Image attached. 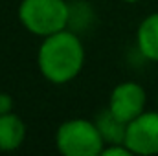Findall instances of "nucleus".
Segmentation results:
<instances>
[{
    "label": "nucleus",
    "mask_w": 158,
    "mask_h": 156,
    "mask_svg": "<svg viewBox=\"0 0 158 156\" xmlns=\"http://www.w3.org/2000/svg\"><path fill=\"white\" fill-rule=\"evenodd\" d=\"M37 61L44 77L52 83L63 84L72 81L81 72L85 50L74 33L63 30L44 39L39 48Z\"/></svg>",
    "instance_id": "obj_1"
},
{
    "label": "nucleus",
    "mask_w": 158,
    "mask_h": 156,
    "mask_svg": "<svg viewBox=\"0 0 158 156\" xmlns=\"http://www.w3.org/2000/svg\"><path fill=\"white\" fill-rule=\"evenodd\" d=\"M19 17L26 30L40 37H48L66 28L70 11L64 0H22Z\"/></svg>",
    "instance_id": "obj_2"
},
{
    "label": "nucleus",
    "mask_w": 158,
    "mask_h": 156,
    "mask_svg": "<svg viewBox=\"0 0 158 156\" xmlns=\"http://www.w3.org/2000/svg\"><path fill=\"white\" fill-rule=\"evenodd\" d=\"M103 136L96 123L70 119L57 130V149L64 156H98L103 153Z\"/></svg>",
    "instance_id": "obj_3"
},
{
    "label": "nucleus",
    "mask_w": 158,
    "mask_h": 156,
    "mask_svg": "<svg viewBox=\"0 0 158 156\" xmlns=\"http://www.w3.org/2000/svg\"><path fill=\"white\" fill-rule=\"evenodd\" d=\"M123 143L132 154H158V112H142L129 121Z\"/></svg>",
    "instance_id": "obj_4"
},
{
    "label": "nucleus",
    "mask_w": 158,
    "mask_h": 156,
    "mask_svg": "<svg viewBox=\"0 0 158 156\" xmlns=\"http://www.w3.org/2000/svg\"><path fill=\"white\" fill-rule=\"evenodd\" d=\"M145 107V92L138 83H121L112 90L109 110L118 117L119 121L129 123L143 112Z\"/></svg>",
    "instance_id": "obj_5"
},
{
    "label": "nucleus",
    "mask_w": 158,
    "mask_h": 156,
    "mask_svg": "<svg viewBox=\"0 0 158 156\" xmlns=\"http://www.w3.org/2000/svg\"><path fill=\"white\" fill-rule=\"evenodd\" d=\"M26 136L22 119L11 112L0 116V151H15Z\"/></svg>",
    "instance_id": "obj_6"
},
{
    "label": "nucleus",
    "mask_w": 158,
    "mask_h": 156,
    "mask_svg": "<svg viewBox=\"0 0 158 156\" xmlns=\"http://www.w3.org/2000/svg\"><path fill=\"white\" fill-rule=\"evenodd\" d=\"M138 48L143 57L158 61V13L149 15L138 28Z\"/></svg>",
    "instance_id": "obj_7"
},
{
    "label": "nucleus",
    "mask_w": 158,
    "mask_h": 156,
    "mask_svg": "<svg viewBox=\"0 0 158 156\" xmlns=\"http://www.w3.org/2000/svg\"><path fill=\"white\" fill-rule=\"evenodd\" d=\"M98 129L103 136V140L110 142V143H123L125 142V130H127V123L119 121L110 110L103 112L98 117Z\"/></svg>",
    "instance_id": "obj_8"
},
{
    "label": "nucleus",
    "mask_w": 158,
    "mask_h": 156,
    "mask_svg": "<svg viewBox=\"0 0 158 156\" xmlns=\"http://www.w3.org/2000/svg\"><path fill=\"white\" fill-rule=\"evenodd\" d=\"M103 156H131L132 151L125 145V143H112L107 149H103Z\"/></svg>",
    "instance_id": "obj_9"
},
{
    "label": "nucleus",
    "mask_w": 158,
    "mask_h": 156,
    "mask_svg": "<svg viewBox=\"0 0 158 156\" xmlns=\"http://www.w3.org/2000/svg\"><path fill=\"white\" fill-rule=\"evenodd\" d=\"M11 107H13V101L7 94H0V116L2 114H7L11 112Z\"/></svg>",
    "instance_id": "obj_10"
},
{
    "label": "nucleus",
    "mask_w": 158,
    "mask_h": 156,
    "mask_svg": "<svg viewBox=\"0 0 158 156\" xmlns=\"http://www.w3.org/2000/svg\"><path fill=\"white\" fill-rule=\"evenodd\" d=\"M125 2H138V0H125Z\"/></svg>",
    "instance_id": "obj_11"
}]
</instances>
